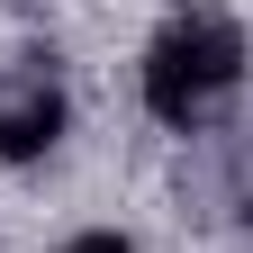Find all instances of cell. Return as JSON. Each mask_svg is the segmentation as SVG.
Here are the masks:
<instances>
[{
    "instance_id": "2",
    "label": "cell",
    "mask_w": 253,
    "mask_h": 253,
    "mask_svg": "<svg viewBox=\"0 0 253 253\" xmlns=\"http://www.w3.org/2000/svg\"><path fill=\"white\" fill-rule=\"evenodd\" d=\"M54 126H63V100H54V82H27L9 109H0V154H45L54 145Z\"/></svg>"
},
{
    "instance_id": "1",
    "label": "cell",
    "mask_w": 253,
    "mask_h": 253,
    "mask_svg": "<svg viewBox=\"0 0 253 253\" xmlns=\"http://www.w3.org/2000/svg\"><path fill=\"white\" fill-rule=\"evenodd\" d=\"M235 82H244V27L217 18V9H181L163 37L145 45V109L172 118V126L208 118Z\"/></svg>"
},
{
    "instance_id": "3",
    "label": "cell",
    "mask_w": 253,
    "mask_h": 253,
    "mask_svg": "<svg viewBox=\"0 0 253 253\" xmlns=\"http://www.w3.org/2000/svg\"><path fill=\"white\" fill-rule=\"evenodd\" d=\"M63 253H136V244H126V235H73Z\"/></svg>"
}]
</instances>
